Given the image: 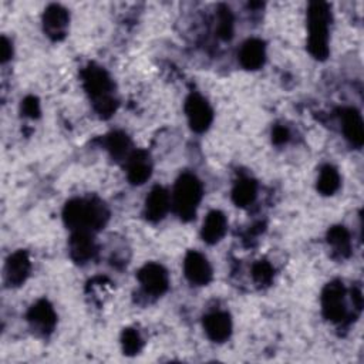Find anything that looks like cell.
<instances>
[{
  "label": "cell",
  "instance_id": "cell-11",
  "mask_svg": "<svg viewBox=\"0 0 364 364\" xmlns=\"http://www.w3.org/2000/svg\"><path fill=\"white\" fill-rule=\"evenodd\" d=\"M70 257L77 264H84L94 259L97 253V245L92 232L88 230H74L68 242Z\"/></svg>",
  "mask_w": 364,
  "mask_h": 364
},
{
  "label": "cell",
  "instance_id": "cell-13",
  "mask_svg": "<svg viewBox=\"0 0 364 364\" xmlns=\"http://www.w3.org/2000/svg\"><path fill=\"white\" fill-rule=\"evenodd\" d=\"M152 173L149 154L144 149H135L127 159V178L132 185L145 183Z\"/></svg>",
  "mask_w": 364,
  "mask_h": 364
},
{
  "label": "cell",
  "instance_id": "cell-6",
  "mask_svg": "<svg viewBox=\"0 0 364 364\" xmlns=\"http://www.w3.org/2000/svg\"><path fill=\"white\" fill-rule=\"evenodd\" d=\"M185 114L189 127L195 132H205L213 119V111L208 101L198 92H191L185 100Z\"/></svg>",
  "mask_w": 364,
  "mask_h": 364
},
{
  "label": "cell",
  "instance_id": "cell-24",
  "mask_svg": "<svg viewBox=\"0 0 364 364\" xmlns=\"http://www.w3.org/2000/svg\"><path fill=\"white\" fill-rule=\"evenodd\" d=\"M142 338L139 336V333L135 328H125L121 334V346H122V351L127 355H135L141 351L142 348Z\"/></svg>",
  "mask_w": 364,
  "mask_h": 364
},
{
  "label": "cell",
  "instance_id": "cell-28",
  "mask_svg": "<svg viewBox=\"0 0 364 364\" xmlns=\"http://www.w3.org/2000/svg\"><path fill=\"white\" fill-rule=\"evenodd\" d=\"M0 51H1V63H6L11 58L13 55V48H11V43L3 36L1 37V46H0Z\"/></svg>",
  "mask_w": 364,
  "mask_h": 364
},
{
  "label": "cell",
  "instance_id": "cell-17",
  "mask_svg": "<svg viewBox=\"0 0 364 364\" xmlns=\"http://www.w3.org/2000/svg\"><path fill=\"white\" fill-rule=\"evenodd\" d=\"M343 132L347 141L355 148L363 146L364 144V127L360 112L355 108H346L341 111Z\"/></svg>",
  "mask_w": 364,
  "mask_h": 364
},
{
  "label": "cell",
  "instance_id": "cell-23",
  "mask_svg": "<svg viewBox=\"0 0 364 364\" xmlns=\"http://www.w3.org/2000/svg\"><path fill=\"white\" fill-rule=\"evenodd\" d=\"M218 36L222 40H230L233 36V14L230 9L220 4L218 9Z\"/></svg>",
  "mask_w": 364,
  "mask_h": 364
},
{
  "label": "cell",
  "instance_id": "cell-7",
  "mask_svg": "<svg viewBox=\"0 0 364 364\" xmlns=\"http://www.w3.org/2000/svg\"><path fill=\"white\" fill-rule=\"evenodd\" d=\"M136 277L142 289L145 290V293L151 296H161L168 290V286H169L168 272L159 263L151 262L144 264L138 270Z\"/></svg>",
  "mask_w": 364,
  "mask_h": 364
},
{
  "label": "cell",
  "instance_id": "cell-8",
  "mask_svg": "<svg viewBox=\"0 0 364 364\" xmlns=\"http://www.w3.org/2000/svg\"><path fill=\"white\" fill-rule=\"evenodd\" d=\"M27 321L38 336H48L57 324V314L53 306L46 300H37L27 311Z\"/></svg>",
  "mask_w": 364,
  "mask_h": 364
},
{
  "label": "cell",
  "instance_id": "cell-3",
  "mask_svg": "<svg viewBox=\"0 0 364 364\" xmlns=\"http://www.w3.org/2000/svg\"><path fill=\"white\" fill-rule=\"evenodd\" d=\"M331 21L330 6L324 1H311L307 10L309 26V53L317 60L328 55V24Z\"/></svg>",
  "mask_w": 364,
  "mask_h": 364
},
{
  "label": "cell",
  "instance_id": "cell-10",
  "mask_svg": "<svg viewBox=\"0 0 364 364\" xmlns=\"http://www.w3.org/2000/svg\"><path fill=\"white\" fill-rule=\"evenodd\" d=\"M183 273L195 286H206L212 280V267L208 259L196 250L186 253L183 259Z\"/></svg>",
  "mask_w": 364,
  "mask_h": 364
},
{
  "label": "cell",
  "instance_id": "cell-5",
  "mask_svg": "<svg viewBox=\"0 0 364 364\" xmlns=\"http://www.w3.org/2000/svg\"><path fill=\"white\" fill-rule=\"evenodd\" d=\"M321 310L323 316L333 323H341L346 318V289L340 280H333L324 286L321 291Z\"/></svg>",
  "mask_w": 364,
  "mask_h": 364
},
{
  "label": "cell",
  "instance_id": "cell-19",
  "mask_svg": "<svg viewBox=\"0 0 364 364\" xmlns=\"http://www.w3.org/2000/svg\"><path fill=\"white\" fill-rule=\"evenodd\" d=\"M327 243L331 246L334 256L340 259H346L351 255V239L348 230L341 226L336 225L331 226L327 232Z\"/></svg>",
  "mask_w": 364,
  "mask_h": 364
},
{
  "label": "cell",
  "instance_id": "cell-1",
  "mask_svg": "<svg viewBox=\"0 0 364 364\" xmlns=\"http://www.w3.org/2000/svg\"><path fill=\"white\" fill-rule=\"evenodd\" d=\"M108 218L107 206L97 198H75L68 200L63 209L64 223L73 232L100 230L107 225Z\"/></svg>",
  "mask_w": 364,
  "mask_h": 364
},
{
  "label": "cell",
  "instance_id": "cell-2",
  "mask_svg": "<svg viewBox=\"0 0 364 364\" xmlns=\"http://www.w3.org/2000/svg\"><path fill=\"white\" fill-rule=\"evenodd\" d=\"M84 90L88 94L95 112L101 118H109L118 107L114 97V82L109 74L94 63H90L81 73Z\"/></svg>",
  "mask_w": 364,
  "mask_h": 364
},
{
  "label": "cell",
  "instance_id": "cell-22",
  "mask_svg": "<svg viewBox=\"0 0 364 364\" xmlns=\"http://www.w3.org/2000/svg\"><path fill=\"white\" fill-rule=\"evenodd\" d=\"M340 188V175L337 169L331 165H324L320 169L317 178V191L321 195H333Z\"/></svg>",
  "mask_w": 364,
  "mask_h": 364
},
{
  "label": "cell",
  "instance_id": "cell-15",
  "mask_svg": "<svg viewBox=\"0 0 364 364\" xmlns=\"http://www.w3.org/2000/svg\"><path fill=\"white\" fill-rule=\"evenodd\" d=\"M203 328L212 341L223 343L232 333L230 316L225 311H212L203 317Z\"/></svg>",
  "mask_w": 364,
  "mask_h": 364
},
{
  "label": "cell",
  "instance_id": "cell-16",
  "mask_svg": "<svg viewBox=\"0 0 364 364\" xmlns=\"http://www.w3.org/2000/svg\"><path fill=\"white\" fill-rule=\"evenodd\" d=\"M266 47L259 38H249L239 51V63L246 70H257L264 64Z\"/></svg>",
  "mask_w": 364,
  "mask_h": 364
},
{
  "label": "cell",
  "instance_id": "cell-27",
  "mask_svg": "<svg viewBox=\"0 0 364 364\" xmlns=\"http://www.w3.org/2000/svg\"><path fill=\"white\" fill-rule=\"evenodd\" d=\"M289 136H290L289 129L284 125H276L273 128V131H272V141L276 145L286 144L289 141Z\"/></svg>",
  "mask_w": 364,
  "mask_h": 364
},
{
  "label": "cell",
  "instance_id": "cell-18",
  "mask_svg": "<svg viewBox=\"0 0 364 364\" xmlns=\"http://www.w3.org/2000/svg\"><path fill=\"white\" fill-rule=\"evenodd\" d=\"M226 230H228V220L223 212L210 210L203 220L200 236L203 242H206L208 245H215L225 236Z\"/></svg>",
  "mask_w": 364,
  "mask_h": 364
},
{
  "label": "cell",
  "instance_id": "cell-4",
  "mask_svg": "<svg viewBox=\"0 0 364 364\" xmlns=\"http://www.w3.org/2000/svg\"><path fill=\"white\" fill-rule=\"evenodd\" d=\"M202 196V183L193 173L185 172L176 179L172 193V205L181 220L189 222L196 216Z\"/></svg>",
  "mask_w": 364,
  "mask_h": 364
},
{
  "label": "cell",
  "instance_id": "cell-20",
  "mask_svg": "<svg viewBox=\"0 0 364 364\" xmlns=\"http://www.w3.org/2000/svg\"><path fill=\"white\" fill-rule=\"evenodd\" d=\"M257 195V183L250 178H240L232 189V200L239 208H246L255 202Z\"/></svg>",
  "mask_w": 364,
  "mask_h": 364
},
{
  "label": "cell",
  "instance_id": "cell-12",
  "mask_svg": "<svg viewBox=\"0 0 364 364\" xmlns=\"http://www.w3.org/2000/svg\"><path fill=\"white\" fill-rule=\"evenodd\" d=\"M31 270V262L28 257V253L26 250H17L11 253L4 266V279L9 286L17 287L21 286Z\"/></svg>",
  "mask_w": 364,
  "mask_h": 364
},
{
  "label": "cell",
  "instance_id": "cell-14",
  "mask_svg": "<svg viewBox=\"0 0 364 364\" xmlns=\"http://www.w3.org/2000/svg\"><path fill=\"white\" fill-rule=\"evenodd\" d=\"M169 205H171V199H169L168 191L158 185L152 188V191L145 199L144 215L149 222L156 223L165 218V215L169 210Z\"/></svg>",
  "mask_w": 364,
  "mask_h": 364
},
{
  "label": "cell",
  "instance_id": "cell-9",
  "mask_svg": "<svg viewBox=\"0 0 364 364\" xmlns=\"http://www.w3.org/2000/svg\"><path fill=\"white\" fill-rule=\"evenodd\" d=\"M70 14L60 4H50L43 13V30L53 41H60L65 37L68 30Z\"/></svg>",
  "mask_w": 364,
  "mask_h": 364
},
{
  "label": "cell",
  "instance_id": "cell-26",
  "mask_svg": "<svg viewBox=\"0 0 364 364\" xmlns=\"http://www.w3.org/2000/svg\"><path fill=\"white\" fill-rule=\"evenodd\" d=\"M21 112L28 118H38L40 117V102L38 98L34 95H27L21 101Z\"/></svg>",
  "mask_w": 364,
  "mask_h": 364
},
{
  "label": "cell",
  "instance_id": "cell-21",
  "mask_svg": "<svg viewBox=\"0 0 364 364\" xmlns=\"http://www.w3.org/2000/svg\"><path fill=\"white\" fill-rule=\"evenodd\" d=\"M105 146L111 158L115 161L128 159V156L131 155V139L122 131H112L111 134H108L105 138Z\"/></svg>",
  "mask_w": 364,
  "mask_h": 364
},
{
  "label": "cell",
  "instance_id": "cell-25",
  "mask_svg": "<svg viewBox=\"0 0 364 364\" xmlns=\"http://www.w3.org/2000/svg\"><path fill=\"white\" fill-rule=\"evenodd\" d=\"M252 277L259 286H269L274 277V269L267 260H257L252 266Z\"/></svg>",
  "mask_w": 364,
  "mask_h": 364
}]
</instances>
